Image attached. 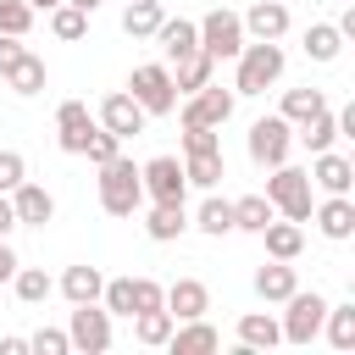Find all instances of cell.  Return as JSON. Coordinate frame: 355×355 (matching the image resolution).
I'll use <instances>...</instances> for the list:
<instances>
[{
  "label": "cell",
  "mask_w": 355,
  "mask_h": 355,
  "mask_svg": "<svg viewBox=\"0 0 355 355\" xmlns=\"http://www.w3.org/2000/svg\"><path fill=\"white\" fill-rule=\"evenodd\" d=\"M67 338H72V349H83V355H105V349H111V311H100V300L72 305Z\"/></svg>",
  "instance_id": "7"
},
{
  "label": "cell",
  "mask_w": 355,
  "mask_h": 355,
  "mask_svg": "<svg viewBox=\"0 0 355 355\" xmlns=\"http://www.w3.org/2000/svg\"><path fill=\"white\" fill-rule=\"evenodd\" d=\"M322 327H327V344L333 349H355V305H327Z\"/></svg>",
  "instance_id": "35"
},
{
  "label": "cell",
  "mask_w": 355,
  "mask_h": 355,
  "mask_svg": "<svg viewBox=\"0 0 355 355\" xmlns=\"http://www.w3.org/2000/svg\"><path fill=\"white\" fill-rule=\"evenodd\" d=\"M89 133H94L89 105H83V100H61V105H55V144H61L67 155H83Z\"/></svg>",
  "instance_id": "10"
},
{
  "label": "cell",
  "mask_w": 355,
  "mask_h": 355,
  "mask_svg": "<svg viewBox=\"0 0 355 355\" xmlns=\"http://www.w3.org/2000/svg\"><path fill=\"white\" fill-rule=\"evenodd\" d=\"M128 94L144 105V116H166V111H178V89H172V67H155V61H144V67H133V78H128Z\"/></svg>",
  "instance_id": "4"
},
{
  "label": "cell",
  "mask_w": 355,
  "mask_h": 355,
  "mask_svg": "<svg viewBox=\"0 0 355 355\" xmlns=\"http://www.w3.org/2000/svg\"><path fill=\"white\" fill-rule=\"evenodd\" d=\"M50 33H55V39H67V44H72V39H83V33H89V11H78V6H67V0H61V6H50Z\"/></svg>",
  "instance_id": "36"
},
{
  "label": "cell",
  "mask_w": 355,
  "mask_h": 355,
  "mask_svg": "<svg viewBox=\"0 0 355 355\" xmlns=\"http://www.w3.org/2000/svg\"><path fill=\"white\" fill-rule=\"evenodd\" d=\"M11 211H17V227H44L50 216H55V200H50V189H39V183H17L11 189Z\"/></svg>",
  "instance_id": "13"
},
{
  "label": "cell",
  "mask_w": 355,
  "mask_h": 355,
  "mask_svg": "<svg viewBox=\"0 0 355 355\" xmlns=\"http://www.w3.org/2000/svg\"><path fill=\"white\" fill-rule=\"evenodd\" d=\"M172 67H178V72H172V89H178V94H194V89L211 83V67H216V61H211L205 50H189V55L172 61Z\"/></svg>",
  "instance_id": "23"
},
{
  "label": "cell",
  "mask_w": 355,
  "mask_h": 355,
  "mask_svg": "<svg viewBox=\"0 0 355 355\" xmlns=\"http://www.w3.org/2000/svg\"><path fill=\"white\" fill-rule=\"evenodd\" d=\"M283 78V44L277 39H255L239 50V94H266L272 83Z\"/></svg>",
  "instance_id": "2"
},
{
  "label": "cell",
  "mask_w": 355,
  "mask_h": 355,
  "mask_svg": "<svg viewBox=\"0 0 355 355\" xmlns=\"http://www.w3.org/2000/svg\"><path fill=\"white\" fill-rule=\"evenodd\" d=\"M28 349H39V355H67V349H72V338H67L61 327H39V333L28 338Z\"/></svg>",
  "instance_id": "43"
},
{
  "label": "cell",
  "mask_w": 355,
  "mask_h": 355,
  "mask_svg": "<svg viewBox=\"0 0 355 355\" xmlns=\"http://www.w3.org/2000/svg\"><path fill=\"white\" fill-rule=\"evenodd\" d=\"M200 28V50L211 55V61H227V55H239L244 50V22L233 17V11H205V22H194Z\"/></svg>",
  "instance_id": "8"
},
{
  "label": "cell",
  "mask_w": 355,
  "mask_h": 355,
  "mask_svg": "<svg viewBox=\"0 0 355 355\" xmlns=\"http://www.w3.org/2000/svg\"><path fill=\"white\" fill-rule=\"evenodd\" d=\"M194 227L200 233H211V239H222V233H233V200H205L200 211H194Z\"/></svg>",
  "instance_id": "34"
},
{
  "label": "cell",
  "mask_w": 355,
  "mask_h": 355,
  "mask_svg": "<svg viewBox=\"0 0 355 355\" xmlns=\"http://www.w3.org/2000/svg\"><path fill=\"white\" fill-rule=\"evenodd\" d=\"M316 227H322L327 239H349V233H355V200H349V194H327V200L316 205Z\"/></svg>",
  "instance_id": "19"
},
{
  "label": "cell",
  "mask_w": 355,
  "mask_h": 355,
  "mask_svg": "<svg viewBox=\"0 0 355 355\" xmlns=\"http://www.w3.org/2000/svg\"><path fill=\"white\" fill-rule=\"evenodd\" d=\"M283 305H288V311H283V322H277V327H283V338H288V344H311V338L322 333L327 300H322L316 288H311V294H305V288H294V294H288Z\"/></svg>",
  "instance_id": "5"
},
{
  "label": "cell",
  "mask_w": 355,
  "mask_h": 355,
  "mask_svg": "<svg viewBox=\"0 0 355 355\" xmlns=\"http://www.w3.org/2000/svg\"><path fill=\"white\" fill-rule=\"evenodd\" d=\"M294 139H300L311 155H316V150H333V139H338V116L322 105L316 116H305V122H300V133H294Z\"/></svg>",
  "instance_id": "25"
},
{
  "label": "cell",
  "mask_w": 355,
  "mask_h": 355,
  "mask_svg": "<svg viewBox=\"0 0 355 355\" xmlns=\"http://www.w3.org/2000/svg\"><path fill=\"white\" fill-rule=\"evenodd\" d=\"M183 227H189V211H183L178 200H155V205H150V216H144V233H150L155 244H172Z\"/></svg>",
  "instance_id": "20"
},
{
  "label": "cell",
  "mask_w": 355,
  "mask_h": 355,
  "mask_svg": "<svg viewBox=\"0 0 355 355\" xmlns=\"http://www.w3.org/2000/svg\"><path fill=\"white\" fill-rule=\"evenodd\" d=\"M100 300H105L111 316H133V277H111V283L100 288Z\"/></svg>",
  "instance_id": "39"
},
{
  "label": "cell",
  "mask_w": 355,
  "mask_h": 355,
  "mask_svg": "<svg viewBox=\"0 0 355 355\" xmlns=\"http://www.w3.org/2000/svg\"><path fill=\"white\" fill-rule=\"evenodd\" d=\"M266 200H272V211L277 216H288V222H311V172L305 166H272V178H266Z\"/></svg>",
  "instance_id": "3"
},
{
  "label": "cell",
  "mask_w": 355,
  "mask_h": 355,
  "mask_svg": "<svg viewBox=\"0 0 355 355\" xmlns=\"http://www.w3.org/2000/svg\"><path fill=\"white\" fill-rule=\"evenodd\" d=\"M128 322H133V338H139V344H150V349H161V344L172 338V311H166V305L139 311V316H128Z\"/></svg>",
  "instance_id": "27"
},
{
  "label": "cell",
  "mask_w": 355,
  "mask_h": 355,
  "mask_svg": "<svg viewBox=\"0 0 355 355\" xmlns=\"http://www.w3.org/2000/svg\"><path fill=\"white\" fill-rule=\"evenodd\" d=\"M200 150H222L216 128H200V122H183V155H200Z\"/></svg>",
  "instance_id": "41"
},
{
  "label": "cell",
  "mask_w": 355,
  "mask_h": 355,
  "mask_svg": "<svg viewBox=\"0 0 355 355\" xmlns=\"http://www.w3.org/2000/svg\"><path fill=\"white\" fill-rule=\"evenodd\" d=\"M139 183H144L150 200H178V205H183V194H189V178H183L178 155H155V161H144V166H139Z\"/></svg>",
  "instance_id": "9"
},
{
  "label": "cell",
  "mask_w": 355,
  "mask_h": 355,
  "mask_svg": "<svg viewBox=\"0 0 355 355\" xmlns=\"http://www.w3.org/2000/svg\"><path fill=\"white\" fill-rule=\"evenodd\" d=\"M22 50H28L22 39H11V33H0V78H6L11 67H17V55H22Z\"/></svg>",
  "instance_id": "45"
},
{
  "label": "cell",
  "mask_w": 355,
  "mask_h": 355,
  "mask_svg": "<svg viewBox=\"0 0 355 355\" xmlns=\"http://www.w3.org/2000/svg\"><path fill=\"white\" fill-rule=\"evenodd\" d=\"M261 239H266V255H272V261H294V255L305 250V233H300V222H288V216H283V222L272 216V222L261 227Z\"/></svg>",
  "instance_id": "21"
},
{
  "label": "cell",
  "mask_w": 355,
  "mask_h": 355,
  "mask_svg": "<svg viewBox=\"0 0 355 355\" xmlns=\"http://www.w3.org/2000/svg\"><path fill=\"white\" fill-rule=\"evenodd\" d=\"M294 288H300V277H294L288 261H272V266L255 272V294H261V300H288Z\"/></svg>",
  "instance_id": "26"
},
{
  "label": "cell",
  "mask_w": 355,
  "mask_h": 355,
  "mask_svg": "<svg viewBox=\"0 0 355 355\" xmlns=\"http://www.w3.org/2000/svg\"><path fill=\"white\" fill-rule=\"evenodd\" d=\"M272 216H277V211H272L266 194H244V200H233V227H244V233H261Z\"/></svg>",
  "instance_id": "31"
},
{
  "label": "cell",
  "mask_w": 355,
  "mask_h": 355,
  "mask_svg": "<svg viewBox=\"0 0 355 355\" xmlns=\"http://www.w3.org/2000/svg\"><path fill=\"white\" fill-rule=\"evenodd\" d=\"M67 6H78V11H94V6H100V0H67Z\"/></svg>",
  "instance_id": "48"
},
{
  "label": "cell",
  "mask_w": 355,
  "mask_h": 355,
  "mask_svg": "<svg viewBox=\"0 0 355 355\" xmlns=\"http://www.w3.org/2000/svg\"><path fill=\"white\" fill-rule=\"evenodd\" d=\"M311 183L327 189V194H349V183H355V161H349V155H333V150H316V161H311Z\"/></svg>",
  "instance_id": "15"
},
{
  "label": "cell",
  "mask_w": 355,
  "mask_h": 355,
  "mask_svg": "<svg viewBox=\"0 0 355 355\" xmlns=\"http://www.w3.org/2000/svg\"><path fill=\"white\" fill-rule=\"evenodd\" d=\"M161 0H128L122 6V33L128 39H155V28H161Z\"/></svg>",
  "instance_id": "22"
},
{
  "label": "cell",
  "mask_w": 355,
  "mask_h": 355,
  "mask_svg": "<svg viewBox=\"0 0 355 355\" xmlns=\"http://www.w3.org/2000/svg\"><path fill=\"white\" fill-rule=\"evenodd\" d=\"M338 50H344L338 22H311V28H305V55H311V61H338Z\"/></svg>",
  "instance_id": "29"
},
{
  "label": "cell",
  "mask_w": 355,
  "mask_h": 355,
  "mask_svg": "<svg viewBox=\"0 0 355 355\" xmlns=\"http://www.w3.org/2000/svg\"><path fill=\"white\" fill-rule=\"evenodd\" d=\"M28 6H33V11H50V6H61V0H28Z\"/></svg>",
  "instance_id": "49"
},
{
  "label": "cell",
  "mask_w": 355,
  "mask_h": 355,
  "mask_svg": "<svg viewBox=\"0 0 355 355\" xmlns=\"http://www.w3.org/2000/svg\"><path fill=\"white\" fill-rule=\"evenodd\" d=\"M183 178H189L194 189H216V183L227 178V166H222V150H200V155H189V161H183Z\"/></svg>",
  "instance_id": "30"
},
{
  "label": "cell",
  "mask_w": 355,
  "mask_h": 355,
  "mask_svg": "<svg viewBox=\"0 0 355 355\" xmlns=\"http://www.w3.org/2000/svg\"><path fill=\"white\" fill-rule=\"evenodd\" d=\"M17 227V211H11V194H0V239Z\"/></svg>",
  "instance_id": "46"
},
{
  "label": "cell",
  "mask_w": 355,
  "mask_h": 355,
  "mask_svg": "<svg viewBox=\"0 0 355 355\" xmlns=\"http://www.w3.org/2000/svg\"><path fill=\"white\" fill-rule=\"evenodd\" d=\"M227 116H233V94H227V89H216V83L194 89V94H189V105H183V122H200V128H222Z\"/></svg>",
  "instance_id": "11"
},
{
  "label": "cell",
  "mask_w": 355,
  "mask_h": 355,
  "mask_svg": "<svg viewBox=\"0 0 355 355\" xmlns=\"http://www.w3.org/2000/svg\"><path fill=\"white\" fill-rule=\"evenodd\" d=\"M239 344H244V349H272V344H283V327H277L272 316L250 311V316H239Z\"/></svg>",
  "instance_id": "28"
},
{
  "label": "cell",
  "mask_w": 355,
  "mask_h": 355,
  "mask_svg": "<svg viewBox=\"0 0 355 355\" xmlns=\"http://www.w3.org/2000/svg\"><path fill=\"white\" fill-rule=\"evenodd\" d=\"M216 344H222V333H216L205 316H189L183 327L172 322V338H166V349H172V355H211Z\"/></svg>",
  "instance_id": "14"
},
{
  "label": "cell",
  "mask_w": 355,
  "mask_h": 355,
  "mask_svg": "<svg viewBox=\"0 0 355 355\" xmlns=\"http://www.w3.org/2000/svg\"><path fill=\"white\" fill-rule=\"evenodd\" d=\"M28 28H33V6H28V0H0V33L22 39Z\"/></svg>",
  "instance_id": "38"
},
{
  "label": "cell",
  "mask_w": 355,
  "mask_h": 355,
  "mask_svg": "<svg viewBox=\"0 0 355 355\" xmlns=\"http://www.w3.org/2000/svg\"><path fill=\"white\" fill-rule=\"evenodd\" d=\"M100 205H105L111 216H133V211L144 205V183H139V166H133L128 155H111V161L100 166Z\"/></svg>",
  "instance_id": "1"
},
{
  "label": "cell",
  "mask_w": 355,
  "mask_h": 355,
  "mask_svg": "<svg viewBox=\"0 0 355 355\" xmlns=\"http://www.w3.org/2000/svg\"><path fill=\"white\" fill-rule=\"evenodd\" d=\"M100 288H105L100 266H67V272H61V294H67L72 305H89V300H100Z\"/></svg>",
  "instance_id": "24"
},
{
  "label": "cell",
  "mask_w": 355,
  "mask_h": 355,
  "mask_svg": "<svg viewBox=\"0 0 355 355\" xmlns=\"http://www.w3.org/2000/svg\"><path fill=\"white\" fill-rule=\"evenodd\" d=\"M11 288H17L22 305H44V300L55 294V283H50L39 266H17V272H11Z\"/></svg>",
  "instance_id": "32"
},
{
  "label": "cell",
  "mask_w": 355,
  "mask_h": 355,
  "mask_svg": "<svg viewBox=\"0 0 355 355\" xmlns=\"http://www.w3.org/2000/svg\"><path fill=\"white\" fill-rule=\"evenodd\" d=\"M22 178H28V161H22L17 150H0V194H11Z\"/></svg>",
  "instance_id": "44"
},
{
  "label": "cell",
  "mask_w": 355,
  "mask_h": 355,
  "mask_svg": "<svg viewBox=\"0 0 355 355\" xmlns=\"http://www.w3.org/2000/svg\"><path fill=\"white\" fill-rule=\"evenodd\" d=\"M155 39H161V50H166V61H183L189 50H200V28H194L189 17H161V28H155Z\"/></svg>",
  "instance_id": "18"
},
{
  "label": "cell",
  "mask_w": 355,
  "mask_h": 355,
  "mask_svg": "<svg viewBox=\"0 0 355 355\" xmlns=\"http://www.w3.org/2000/svg\"><path fill=\"white\" fill-rule=\"evenodd\" d=\"M322 105H327V94H322V89H288L277 116H283V122H305V116H316Z\"/></svg>",
  "instance_id": "37"
},
{
  "label": "cell",
  "mask_w": 355,
  "mask_h": 355,
  "mask_svg": "<svg viewBox=\"0 0 355 355\" xmlns=\"http://www.w3.org/2000/svg\"><path fill=\"white\" fill-rule=\"evenodd\" d=\"M6 83H11L17 94H39V89H44V61H39L33 50H22V55H17V67L6 72Z\"/></svg>",
  "instance_id": "33"
},
{
  "label": "cell",
  "mask_w": 355,
  "mask_h": 355,
  "mask_svg": "<svg viewBox=\"0 0 355 355\" xmlns=\"http://www.w3.org/2000/svg\"><path fill=\"white\" fill-rule=\"evenodd\" d=\"M161 300H166V288H161L155 277H133V316H139V311H155Z\"/></svg>",
  "instance_id": "42"
},
{
  "label": "cell",
  "mask_w": 355,
  "mask_h": 355,
  "mask_svg": "<svg viewBox=\"0 0 355 355\" xmlns=\"http://www.w3.org/2000/svg\"><path fill=\"white\" fill-rule=\"evenodd\" d=\"M288 150H294V122H283V116L250 122V161L255 166H283Z\"/></svg>",
  "instance_id": "6"
},
{
  "label": "cell",
  "mask_w": 355,
  "mask_h": 355,
  "mask_svg": "<svg viewBox=\"0 0 355 355\" xmlns=\"http://www.w3.org/2000/svg\"><path fill=\"white\" fill-rule=\"evenodd\" d=\"M166 311H172V322H189V316H205L211 311V294H205V283L200 277H178L172 288H166V300H161Z\"/></svg>",
  "instance_id": "16"
},
{
  "label": "cell",
  "mask_w": 355,
  "mask_h": 355,
  "mask_svg": "<svg viewBox=\"0 0 355 355\" xmlns=\"http://www.w3.org/2000/svg\"><path fill=\"white\" fill-rule=\"evenodd\" d=\"M11 272H17V255H11V244L0 239V283H11Z\"/></svg>",
  "instance_id": "47"
},
{
  "label": "cell",
  "mask_w": 355,
  "mask_h": 355,
  "mask_svg": "<svg viewBox=\"0 0 355 355\" xmlns=\"http://www.w3.org/2000/svg\"><path fill=\"white\" fill-rule=\"evenodd\" d=\"M83 155H89L94 166H105L111 155H122V139H116V133H105V128H94V133H89V144H83Z\"/></svg>",
  "instance_id": "40"
},
{
  "label": "cell",
  "mask_w": 355,
  "mask_h": 355,
  "mask_svg": "<svg viewBox=\"0 0 355 355\" xmlns=\"http://www.w3.org/2000/svg\"><path fill=\"white\" fill-rule=\"evenodd\" d=\"M100 128L116 133V139H133V133H144V105L133 94H105L100 100Z\"/></svg>",
  "instance_id": "12"
},
{
  "label": "cell",
  "mask_w": 355,
  "mask_h": 355,
  "mask_svg": "<svg viewBox=\"0 0 355 355\" xmlns=\"http://www.w3.org/2000/svg\"><path fill=\"white\" fill-rule=\"evenodd\" d=\"M239 22H244V33H255V39H283V33H288V6H283V0H255L250 17H239Z\"/></svg>",
  "instance_id": "17"
}]
</instances>
